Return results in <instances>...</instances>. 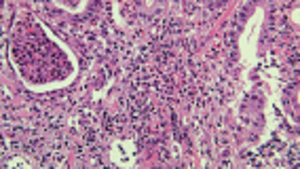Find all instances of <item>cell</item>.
<instances>
[{
	"instance_id": "1",
	"label": "cell",
	"mask_w": 300,
	"mask_h": 169,
	"mask_svg": "<svg viewBox=\"0 0 300 169\" xmlns=\"http://www.w3.org/2000/svg\"><path fill=\"white\" fill-rule=\"evenodd\" d=\"M224 42H226L228 47H233V45H235V34H233V32H228L226 36H224Z\"/></svg>"
}]
</instances>
